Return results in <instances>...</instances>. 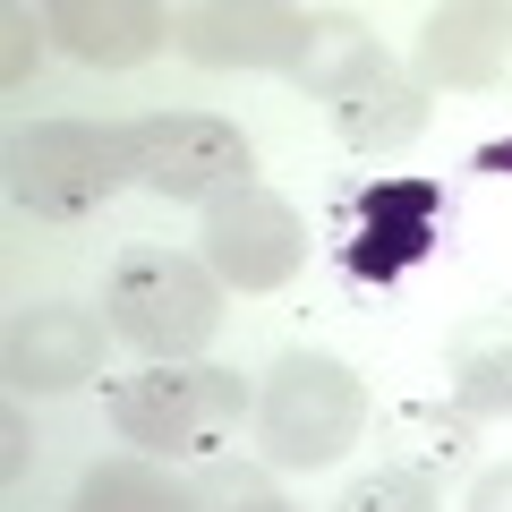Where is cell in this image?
<instances>
[{"mask_svg":"<svg viewBox=\"0 0 512 512\" xmlns=\"http://www.w3.org/2000/svg\"><path fill=\"white\" fill-rule=\"evenodd\" d=\"M103 325L120 333L128 350H146L154 367H180L222 333V282L205 274L197 256L128 248L120 265H111V282H103Z\"/></svg>","mask_w":512,"mask_h":512,"instance_id":"6da1fadb","label":"cell"},{"mask_svg":"<svg viewBox=\"0 0 512 512\" xmlns=\"http://www.w3.org/2000/svg\"><path fill=\"white\" fill-rule=\"evenodd\" d=\"M128 163L137 188H154L163 205H214L248 188V137L214 111H154V120H128Z\"/></svg>","mask_w":512,"mask_h":512,"instance_id":"5b68a950","label":"cell"},{"mask_svg":"<svg viewBox=\"0 0 512 512\" xmlns=\"http://www.w3.org/2000/svg\"><path fill=\"white\" fill-rule=\"evenodd\" d=\"M512 69V9L504 0H444L419 26V86L427 94H487Z\"/></svg>","mask_w":512,"mask_h":512,"instance_id":"9c48e42d","label":"cell"},{"mask_svg":"<svg viewBox=\"0 0 512 512\" xmlns=\"http://www.w3.org/2000/svg\"><path fill=\"white\" fill-rule=\"evenodd\" d=\"M0 77H9V94L35 77V18H9V69H0Z\"/></svg>","mask_w":512,"mask_h":512,"instance_id":"ffe728a7","label":"cell"},{"mask_svg":"<svg viewBox=\"0 0 512 512\" xmlns=\"http://www.w3.org/2000/svg\"><path fill=\"white\" fill-rule=\"evenodd\" d=\"M478 171H495V180H512V137H495V146H478Z\"/></svg>","mask_w":512,"mask_h":512,"instance_id":"7402d4cb","label":"cell"},{"mask_svg":"<svg viewBox=\"0 0 512 512\" xmlns=\"http://www.w3.org/2000/svg\"><path fill=\"white\" fill-rule=\"evenodd\" d=\"M188 512H291L265 461H197L188 470Z\"/></svg>","mask_w":512,"mask_h":512,"instance_id":"2e32d148","label":"cell"},{"mask_svg":"<svg viewBox=\"0 0 512 512\" xmlns=\"http://www.w3.org/2000/svg\"><path fill=\"white\" fill-rule=\"evenodd\" d=\"M128 180H137L128 128H103V120H35L9 146V197L35 222H86Z\"/></svg>","mask_w":512,"mask_h":512,"instance_id":"277c9868","label":"cell"},{"mask_svg":"<svg viewBox=\"0 0 512 512\" xmlns=\"http://www.w3.org/2000/svg\"><path fill=\"white\" fill-rule=\"evenodd\" d=\"M444 384H453V410L470 419H512V308L461 316L444 333Z\"/></svg>","mask_w":512,"mask_h":512,"instance_id":"7c38bea8","label":"cell"},{"mask_svg":"<svg viewBox=\"0 0 512 512\" xmlns=\"http://www.w3.org/2000/svg\"><path fill=\"white\" fill-rule=\"evenodd\" d=\"M43 35L86 69H137V60H154L171 43V18L146 9V0H52Z\"/></svg>","mask_w":512,"mask_h":512,"instance_id":"8fae6325","label":"cell"},{"mask_svg":"<svg viewBox=\"0 0 512 512\" xmlns=\"http://www.w3.org/2000/svg\"><path fill=\"white\" fill-rule=\"evenodd\" d=\"M26 453H35V427H26V410H9V419H0V470L26 478Z\"/></svg>","mask_w":512,"mask_h":512,"instance_id":"d6986e66","label":"cell"},{"mask_svg":"<svg viewBox=\"0 0 512 512\" xmlns=\"http://www.w3.org/2000/svg\"><path fill=\"white\" fill-rule=\"evenodd\" d=\"M367 427V384L325 350H282L256 393V444L265 470H333Z\"/></svg>","mask_w":512,"mask_h":512,"instance_id":"7a4b0ae2","label":"cell"},{"mask_svg":"<svg viewBox=\"0 0 512 512\" xmlns=\"http://www.w3.org/2000/svg\"><path fill=\"white\" fill-rule=\"evenodd\" d=\"M427 128V86L419 77H376L367 94H350L342 111H333V137H342L350 154H402L410 137Z\"/></svg>","mask_w":512,"mask_h":512,"instance_id":"5bb4252c","label":"cell"},{"mask_svg":"<svg viewBox=\"0 0 512 512\" xmlns=\"http://www.w3.org/2000/svg\"><path fill=\"white\" fill-rule=\"evenodd\" d=\"M299 265H308V222H299L291 197L248 180L205 205V274L222 291H282Z\"/></svg>","mask_w":512,"mask_h":512,"instance_id":"8992f818","label":"cell"},{"mask_svg":"<svg viewBox=\"0 0 512 512\" xmlns=\"http://www.w3.org/2000/svg\"><path fill=\"white\" fill-rule=\"evenodd\" d=\"M444 239V188L436 180H367L342 222V265L359 282H402Z\"/></svg>","mask_w":512,"mask_h":512,"instance_id":"52a82bcc","label":"cell"},{"mask_svg":"<svg viewBox=\"0 0 512 512\" xmlns=\"http://www.w3.org/2000/svg\"><path fill=\"white\" fill-rule=\"evenodd\" d=\"M248 376L214 359H180V367H146V376L111 384V427L120 444L154 461H180V453H214L239 419H248Z\"/></svg>","mask_w":512,"mask_h":512,"instance_id":"3957f363","label":"cell"},{"mask_svg":"<svg viewBox=\"0 0 512 512\" xmlns=\"http://www.w3.org/2000/svg\"><path fill=\"white\" fill-rule=\"evenodd\" d=\"M299 86L316 94V103H333L342 111L350 94H367L376 77H393V52H384L376 35H367L359 18H316V35H308V52H299Z\"/></svg>","mask_w":512,"mask_h":512,"instance_id":"4fadbf2b","label":"cell"},{"mask_svg":"<svg viewBox=\"0 0 512 512\" xmlns=\"http://www.w3.org/2000/svg\"><path fill=\"white\" fill-rule=\"evenodd\" d=\"M77 512H188V478H163L154 453H111L77 478Z\"/></svg>","mask_w":512,"mask_h":512,"instance_id":"9a60e30c","label":"cell"},{"mask_svg":"<svg viewBox=\"0 0 512 512\" xmlns=\"http://www.w3.org/2000/svg\"><path fill=\"white\" fill-rule=\"evenodd\" d=\"M393 427L410 436L419 470H453V461L470 453V436H478V419H470V410H436V402H410V410H402Z\"/></svg>","mask_w":512,"mask_h":512,"instance_id":"ac0fdd59","label":"cell"},{"mask_svg":"<svg viewBox=\"0 0 512 512\" xmlns=\"http://www.w3.org/2000/svg\"><path fill=\"white\" fill-rule=\"evenodd\" d=\"M103 316L77 308V299H43L9 325V384L18 393H77V384L103 376Z\"/></svg>","mask_w":512,"mask_h":512,"instance_id":"30bf717a","label":"cell"},{"mask_svg":"<svg viewBox=\"0 0 512 512\" xmlns=\"http://www.w3.org/2000/svg\"><path fill=\"white\" fill-rule=\"evenodd\" d=\"M316 18L291 0H205L171 18V43L197 69H299Z\"/></svg>","mask_w":512,"mask_h":512,"instance_id":"ba28073f","label":"cell"},{"mask_svg":"<svg viewBox=\"0 0 512 512\" xmlns=\"http://www.w3.org/2000/svg\"><path fill=\"white\" fill-rule=\"evenodd\" d=\"M470 512H512V461H504V470H487V478L470 487Z\"/></svg>","mask_w":512,"mask_h":512,"instance_id":"44dd1931","label":"cell"},{"mask_svg":"<svg viewBox=\"0 0 512 512\" xmlns=\"http://www.w3.org/2000/svg\"><path fill=\"white\" fill-rule=\"evenodd\" d=\"M333 512H436V470H419V461H384V470L350 478Z\"/></svg>","mask_w":512,"mask_h":512,"instance_id":"e0dca14e","label":"cell"}]
</instances>
